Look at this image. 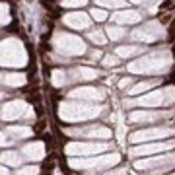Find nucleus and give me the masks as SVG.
<instances>
[{"label":"nucleus","instance_id":"1","mask_svg":"<svg viewBox=\"0 0 175 175\" xmlns=\"http://www.w3.org/2000/svg\"><path fill=\"white\" fill-rule=\"evenodd\" d=\"M173 8H175V2H173V0H165V2H162V4H160V12L173 10Z\"/></svg>","mask_w":175,"mask_h":175},{"label":"nucleus","instance_id":"2","mask_svg":"<svg viewBox=\"0 0 175 175\" xmlns=\"http://www.w3.org/2000/svg\"><path fill=\"white\" fill-rule=\"evenodd\" d=\"M175 37V20L171 22V25H169V39H173Z\"/></svg>","mask_w":175,"mask_h":175},{"label":"nucleus","instance_id":"3","mask_svg":"<svg viewBox=\"0 0 175 175\" xmlns=\"http://www.w3.org/2000/svg\"><path fill=\"white\" fill-rule=\"evenodd\" d=\"M169 20H171V14H164V16L160 18V22H162V23H167Z\"/></svg>","mask_w":175,"mask_h":175},{"label":"nucleus","instance_id":"4","mask_svg":"<svg viewBox=\"0 0 175 175\" xmlns=\"http://www.w3.org/2000/svg\"><path fill=\"white\" fill-rule=\"evenodd\" d=\"M43 129H45V123H43V121H39V123H37V127H35V131H37V132H41Z\"/></svg>","mask_w":175,"mask_h":175}]
</instances>
